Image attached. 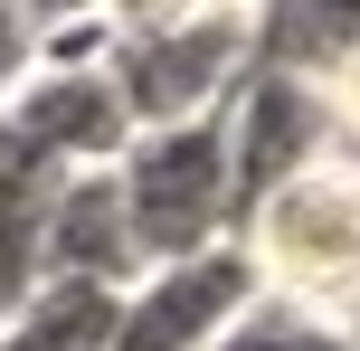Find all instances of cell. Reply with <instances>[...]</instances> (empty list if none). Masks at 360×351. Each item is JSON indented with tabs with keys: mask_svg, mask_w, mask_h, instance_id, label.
<instances>
[{
	"mask_svg": "<svg viewBox=\"0 0 360 351\" xmlns=\"http://www.w3.org/2000/svg\"><path fill=\"white\" fill-rule=\"evenodd\" d=\"M228 247L247 257V276H256L266 304L351 323V304H360V143L332 133L304 171H285L237 219Z\"/></svg>",
	"mask_w": 360,
	"mask_h": 351,
	"instance_id": "cell-1",
	"label": "cell"
},
{
	"mask_svg": "<svg viewBox=\"0 0 360 351\" xmlns=\"http://www.w3.org/2000/svg\"><path fill=\"white\" fill-rule=\"evenodd\" d=\"M0 143L38 152L48 171H114V152L133 143V114L105 67H29L19 95L0 105Z\"/></svg>",
	"mask_w": 360,
	"mask_h": 351,
	"instance_id": "cell-6",
	"label": "cell"
},
{
	"mask_svg": "<svg viewBox=\"0 0 360 351\" xmlns=\"http://www.w3.org/2000/svg\"><path fill=\"white\" fill-rule=\"evenodd\" d=\"M342 333H351V342H360V304H351V323H342Z\"/></svg>",
	"mask_w": 360,
	"mask_h": 351,
	"instance_id": "cell-13",
	"label": "cell"
},
{
	"mask_svg": "<svg viewBox=\"0 0 360 351\" xmlns=\"http://www.w3.org/2000/svg\"><path fill=\"white\" fill-rule=\"evenodd\" d=\"M19 76H29V19H19L10 0H0V105L19 95Z\"/></svg>",
	"mask_w": 360,
	"mask_h": 351,
	"instance_id": "cell-12",
	"label": "cell"
},
{
	"mask_svg": "<svg viewBox=\"0 0 360 351\" xmlns=\"http://www.w3.org/2000/svg\"><path fill=\"white\" fill-rule=\"evenodd\" d=\"M256 67V0H209L162 38H114L105 76L124 95L133 133H162V124H199L237 95V76Z\"/></svg>",
	"mask_w": 360,
	"mask_h": 351,
	"instance_id": "cell-3",
	"label": "cell"
},
{
	"mask_svg": "<svg viewBox=\"0 0 360 351\" xmlns=\"http://www.w3.org/2000/svg\"><path fill=\"white\" fill-rule=\"evenodd\" d=\"M114 285H76L48 276L10 323H0V351H114Z\"/></svg>",
	"mask_w": 360,
	"mask_h": 351,
	"instance_id": "cell-9",
	"label": "cell"
},
{
	"mask_svg": "<svg viewBox=\"0 0 360 351\" xmlns=\"http://www.w3.org/2000/svg\"><path fill=\"white\" fill-rule=\"evenodd\" d=\"M67 171H48L38 152L0 143V323L48 285V200Z\"/></svg>",
	"mask_w": 360,
	"mask_h": 351,
	"instance_id": "cell-8",
	"label": "cell"
},
{
	"mask_svg": "<svg viewBox=\"0 0 360 351\" xmlns=\"http://www.w3.org/2000/svg\"><path fill=\"white\" fill-rule=\"evenodd\" d=\"M218 351H360V342L342 333V323H323V314H294V304H266V295H256Z\"/></svg>",
	"mask_w": 360,
	"mask_h": 351,
	"instance_id": "cell-10",
	"label": "cell"
},
{
	"mask_svg": "<svg viewBox=\"0 0 360 351\" xmlns=\"http://www.w3.org/2000/svg\"><path fill=\"white\" fill-rule=\"evenodd\" d=\"M313 86H323V105H332V133H351V143H360V29L313 67Z\"/></svg>",
	"mask_w": 360,
	"mask_h": 351,
	"instance_id": "cell-11",
	"label": "cell"
},
{
	"mask_svg": "<svg viewBox=\"0 0 360 351\" xmlns=\"http://www.w3.org/2000/svg\"><path fill=\"white\" fill-rule=\"evenodd\" d=\"M256 304V276L237 247H209V257L180 266H143L114 304V351H218L237 333V314Z\"/></svg>",
	"mask_w": 360,
	"mask_h": 351,
	"instance_id": "cell-5",
	"label": "cell"
},
{
	"mask_svg": "<svg viewBox=\"0 0 360 351\" xmlns=\"http://www.w3.org/2000/svg\"><path fill=\"white\" fill-rule=\"evenodd\" d=\"M48 276L76 285H133V238H124V200H114V171H67L48 200Z\"/></svg>",
	"mask_w": 360,
	"mask_h": 351,
	"instance_id": "cell-7",
	"label": "cell"
},
{
	"mask_svg": "<svg viewBox=\"0 0 360 351\" xmlns=\"http://www.w3.org/2000/svg\"><path fill=\"white\" fill-rule=\"evenodd\" d=\"M218 143H228V209L247 219L285 171H304L313 152L332 143V105H323V86H313L304 67L256 57V67L237 76V95L218 105ZM228 238H237V228H228Z\"/></svg>",
	"mask_w": 360,
	"mask_h": 351,
	"instance_id": "cell-4",
	"label": "cell"
},
{
	"mask_svg": "<svg viewBox=\"0 0 360 351\" xmlns=\"http://www.w3.org/2000/svg\"><path fill=\"white\" fill-rule=\"evenodd\" d=\"M114 200H124L133 276H143V266H180V257L228 247L237 209H228V143H218V114L133 133V143L114 152Z\"/></svg>",
	"mask_w": 360,
	"mask_h": 351,
	"instance_id": "cell-2",
	"label": "cell"
}]
</instances>
